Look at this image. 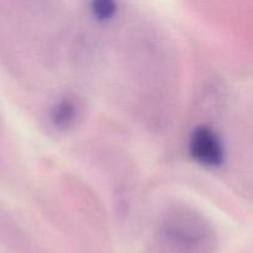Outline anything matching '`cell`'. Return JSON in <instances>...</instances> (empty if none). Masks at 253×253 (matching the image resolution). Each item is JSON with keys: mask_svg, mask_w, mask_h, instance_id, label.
<instances>
[{"mask_svg": "<svg viewBox=\"0 0 253 253\" xmlns=\"http://www.w3.org/2000/svg\"><path fill=\"white\" fill-rule=\"evenodd\" d=\"M189 150L195 161L208 167H219L224 162V145L209 126L195 127L190 136Z\"/></svg>", "mask_w": 253, "mask_h": 253, "instance_id": "1", "label": "cell"}, {"mask_svg": "<svg viewBox=\"0 0 253 253\" xmlns=\"http://www.w3.org/2000/svg\"><path fill=\"white\" fill-rule=\"evenodd\" d=\"M78 118V105L73 99L64 98L57 101L51 110V119L59 128H67L73 125Z\"/></svg>", "mask_w": 253, "mask_h": 253, "instance_id": "2", "label": "cell"}, {"mask_svg": "<svg viewBox=\"0 0 253 253\" xmlns=\"http://www.w3.org/2000/svg\"><path fill=\"white\" fill-rule=\"evenodd\" d=\"M116 11L115 2L109 0H99L93 4V14L98 20H109Z\"/></svg>", "mask_w": 253, "mask_h": 253, "instance_id": "3", "label": "cell"}]
</instances>
